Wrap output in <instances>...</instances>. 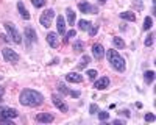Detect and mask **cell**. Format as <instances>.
Listing matches in <instances>:
<instances>
[{"mask_svg": "<svg viewBox=\"0 0 156 125\" xmlns=\"http://www.w3.org/2000/svg\"><path fill=\"white\" fill-rule=\"evenodd\" d=\"M3 94H5V89H3V88H0V100L3 98Z\"/></svg>", "mask_w": 156, "mask_h": 125, "instance_id": "8d00e7d4", "label": "cell"}, {"mask_svg": "<svg viewBox=\"0 0 156 125\" xmlns=\"http://www.w3.org/2000/svg\"><path fill=\"white\" fill-rule=\"evenodd\" d=\"M153 27V19L148 16V17H145V20H144V25H142V28L144 30H150Z\"/></svg>", "mask_w": 156, "mask_h": 125, "instance_id": "cb8c5ba5", "label": "cell"}, {"mask_svg": "<svg viewBox=\"0 0 156 125\" xmlns=\"http://www.w3.org/2000/svg\"><path fill=\"white\" fill-rule=\"evenodd\" d=\"M17 111L12 108H0V122H8L9 119L17 117Z\"/></svg>", "mask_w": 156, "mask_h": 125, "instance_id": "5b68a950", "label": "cell"}, {"mask_svg": "<svg viewBox=\"0 0 156 125\" xmlns=\"http://www.w3.org/2000/svg\"><path fill=\"white\" fill-rule=\"evenodd\" d=\"M120 17L125 19V20H129V22H134V20H136V14H134V12H131V11H123V12H120Z\"/></svg>", "mask_w": 156, "mask_h": 125, "instance_id": "ac0fdd59", "label": "cell"}, {"mask_svg": "<svg viewBox=\"0 0 156 125\" xmlns=\"http://www.w3.org/2000/svg\"><path fill=\"white\" fill-rule=\"evenodd\" d=\"M119 114H120V116H125L126 119H128L129 116H131V114H129V111H128V109H120V111H119Z\"/></svg>", "mask_w": 156, "mask_h": 125, "instance_id": "d6a6232c", "label": "cell"}, {"mask_svg": "<svg viewBox=\"0 0 156 125\" xmlns=\"http://www.w3.org/2000/svg\"><path fill=\"white\" fill-rule=\"evenodd\" d=\"M51 100H53V105L61 111V112H67L69 111V106H67V103L66 102H64V100L58 95V94H53V95H51Z\"/></svg>", "mask_w": 156, "mask_h": 125, "instance_id": "ba28073f", "label": "cell"}, {"mask_svg": "<svg viewBox=\"0 0 156 125\" xmlns=\"http://www.w3.org/2000/svg\"><path fill=\"white\" fill-rule=\"evenodd\" d=\"M112 44H114L115 48H125V41L122 39V38H119V36L112 38Z\"/></svg>", "mask_w": 156, "mask_h": 125, "instance_id": "d6986e66", "label": "cell"}, {"mask_svg": "<svg viewBox=\"0 0 156 125\" xmlns=\"http://www.w3.org/2000/svg\"><path fill=\"white\" fill-rule=\"evenodd\" d=\"M34 120L39 122V123H50V122L55 120V116L50 114V112H39V114L34 117Z\"/></svg>", "mask_w": 156, "mask_h": 125, "instance_id": "9c48e42d", "label": "cell"}, {"mask_svg": "<svg viewBox=\"0 0 156 125\" xmlns=\"http://www.w3.org/2000/svg\"><path fill=\"white\" fill-rule=\"evenodd\" d=\"M25 42H27L28 48L31 47V44L37 42V36H36V31H34L31 27H27V28H25Z\"/></svg>", "mask_w": 156, "mask_h": 125, "instance_id": "52a82bcc", "label": "cell"}, {"mask_svg": "<svg viewBox=\"0 0 156 125\" xmlns=\"http://www.w3.org/2000/svg\"><path fill=\"white\" fill-rule=\"evenodd\" d=\"M90 62V56H87V55H83V58L80 59V62H78V69H84L87 64Z\"/></svg>", "mask_w": 156, "mask_h": 125, "instance_id": "44dd1931", "label": "cell"}, {"mask_svg": "<svg viewBox=\"0 0 156 125\" xmlns=\"http://www.w3.org/2000/svg\"><path fill=\"white\" fill-rule=\"evenodd\" d=\"M0 38H2L3 41H6V42H11V38H8L6 34H0Z\"/></svg>", "mask_w": 156, "mask_h": 125, "instance_id": "d590c367", "label": "cell"}, {"mask_svg": "<svg viewBox=\"0 0 156 125\" xmlns=\"http://www.w3.org/2000/svg\"><path fill=\"white\" fill-rule=\"evenodd\" d=\"M5 28H6L9 38H11V41H14L16 44H20V42H22V34L17 31V28H16L11 22H5Z\"/></svg>", "mask_w": 156, "mask_h": 125, "instance_id": "3957f363", "label": "cell"}, {"mask_svg": "<svg viewBox=\"0 0 156 125\" xmlns=\"http://www.w3.org/2000/svg\"><path fill=\"white\" fill-rule=\"evenodd\" d=\"M58 91H59V92H62V94H69L67 86H66V84H62V83H58Z\"/></svg>", "mask_w": 156, "mask_h": 125, "instance_id": "83f0119b", "label": "cell"}, {"mask_svg": "<svg viewBox=\"0 0 156 125\" xmlns=\"http://www.w3.org/2000/svg\"><path fill=\"white\" fill-rule=\"evenodd\" d=\"M66 14H67V22H69L70 25H73V23H75V11H73L72 8H67V9H66Z\"/></svg>", "mask_w": 156, "mask_h": 125, "instance_id": "7402d4cb", "label": "cell"}, {"mask_svg": "<svg viewBox=\"0 0 156 125\" xmlns=\"http://www.w3.org/2000/svg\"><path fill=\"white\" fill-rule=\"evenodd\" d=\"M78 9L81 12H90V14H97V8L92 6L89 2H80L78 3Z\"/></svg>", "mask_w": 156, "mask_h": 125, "instance_id": "30bf717a", "label": "cell"}, {"mask_svg": "<svg viewBox=\"0 0 156 125\" xmlns=\"http://www.w3.org/2000/svg\"><path fill=\"white\" fill-rule=\"evenodd\" d=\"M53 19H55V11L53 9H45L41 14V17H39V22H41V25L44 28H48Z\"/></svg>", "mask_w": 156, "mask_h": 125, "instance_id": "277c9868", "label": "cell"}, {"mask_svg": "<svg viewBox=\"0 0 156 125\" xmlns=\"http://www.w3.org/2000/svg\"><path fill=\"white\" fill-rule=\"evenodd\" d=\"M144 80H145L147 84H151L153 80H154V72H153V70H147V72L144 73Z\"/></svg>", "mask_w": 156, "mask_h": 125, "instance_id": "ffe728a7", "label": "cell"}, {"mask_svg": "<svg viewBox=\"0 0 156 125\" xmlns=\"http://www.w3.org/2000/svg\"><path fill=\"white\" fill-rule=\"evenodd\" d=\"M89 112H90V114H95V112H98V106H97L95 103H92V105L89 106Z\"/></svg>", "mask_w": 156, "mask_h": 125, "instance_id": "4dcf8cb0", "label": "cell"}, {"mask_svg": "<svg viewBox=\"0 0 156 125\" xmlns=\"http://www.w3.org/2000/svg\"><path fill=\"white\" fill-rule=\"evenodd\" d=\"M2 53H3V58H5L6 61H9V62H17V61L20 59V56H19L12 48H9V47L2 48Z\"/></svg>", "mask_w": 156, "mask_h": 125, "instance_id": "8992f818", "label": "cell"}, {"mask_svg": "<svg viewBox=\"0 0 156 125\" xmlns=\"http://www.w3.org/2000/svg\"><path fill=\"white\" fill-rule=\"evenodd\" d=\"M108 86H109V78H108V77H101L100 80H97V81L94 83V88H95V89H100V91L106 89Z\"/></svg>", "mask_w": 156, "mask_h": 125, "instance_id": "9a60e30c", "label": "cell"}, {"mask_svg": "<svg viewBox=\"0 0 156 125\" xmlns=\"http://www.w3.org/2000/svg\"><path fill=\"white\" fill-rule=\"evenodd\" d=\"M56 28H58V33L61 36H66V20H64L62 16L56 17Z\"/></svg>", "mask_w": 156, "mask_h": 125, "instance_id": "5bb4252c", "label": "cell"}, {"mask_svg": "<svg viewBox=\"0 0 156 125\" xmlns=\"http://www.w3.org/2000/svg\"><path fill=\"white\" fill-rule=\"evenodd\" d=\"M47 42L50 44V47L58 48V47H59V38H58V33L50 31V33L47 34Z\"/></svg>", "mask_w": 156, "mask_h": 125, "instance_id": "8fae6325", "label": "cell"}, {"mask_svg": "<svg viewBox=\"0 0 156 125\" xmlns=\"http://www.w3.org/2000/svg\"><path fill=\"white\" fill-rule=\"evenodd\" d=\"M114 123H115V125H120V123H122V120H119V119H115V120H114Z\"/></svg>", "mask_w": 156, "mask_h": 125, "instance_id": "f35d334b", "label": "cell"}, {"mask_svg": "<svg viewBox=\"0 0 156 125\" xmlns=\"http://www.w3.org/2000/svg\"><path fill=\"white\" fill-rule=\"evenodd\" d=\"M98 28H100V23L97 22V23H94V25H92V28H90V30H89V34H90V36H92V38H94V36L97 34V31H98Z\"/></svg>", "mask_w": 156, "mask_h": 125, "instance_id": "484cf974", "label": "cell"}, {"mask_svg": "<svg viewBox=\"0 0 156 125\" xmlns=\"http://www.w3.org/2000/svg\"><path fill=\"white\" fill-rule=\"evenodd\" d=\"M76 36V33H75V30H70L69 33H66V39H64V41H67L69 39V38H75Z\"/></svg>", "mask_w": 156, "mask_h": 125, "instance_id": "836d02e7", "label": "cell"}, {"mask_svg": "<svg viewBox=\"0 0 156 125\" xmlns=\"http://www.w3.org/2000/svg\"><path fill=\"white\" fill-rule=\"evenodd\" d=\"M97 2H98V5H105L106 0H97Z\"/></svg>", "mask_w": 156, "mask_h": 125, "instance_id": "74e56055", "label": "cell"}, {"mask_svg": "<svg viewBox=\"0 0 156 125\" xmlns=\"http://www.w3.org/2000/svg\"><path fill=\"white\" fill-rule=\"evenodd\" d=\"M106 58H108V61H109V64L117 70V72H123L125 70V67H126V64H125V59L117 53V50H108L106 52Z\"/></svg>", "mask_w": 156, "mask_h": 125, "instance_id": "7a4b0ae2", "label": "cell"}, {"mask_svg": "<svg viewBox=\"0 0 156 125\" xmlns=\"http://www.w3.org/2000/svg\"><path fill=\"white\" fill-rule=\"evenodd\" d=\"M0 80H2V75H0Z\"/></svg>", "mask_w": 156, "mask_h": 125, "instance_id": "ab89813d", "label": "cell"}, {"mask_svg": "<svg viewBox=\"0 0 156 125\" xmlns=\"http://www.w3.org/2000/svg\"><path fill=\"white\" fill-rule=\"evenodd\" d=\"M31 3L34 8H42V6H45L47 0H31Z\"/></svg>", "mask_w": 156, "mask_h": 125, "instance_id": "d4e9b609", "label": "cell"}, {"mask_svg": "<svg viewBox=\"0 0 156 125\" xmlns=\"http://www.w3.org/2000/svg\"><path fill=\"white\" fill-rule=\"evenodd\" d=\"M97 70H94V69H90V70H87V77L90 78V80H95L97 78Z\"/></svg>", "mask_w": 156, "mask_h": 125, "instance_id": "f1b7e54d", "label": "cell"}, {"mask_svg": "<svg viewBox=\"0 0 156 125\" xmlns=\"http://www.w3.org/2000/svg\"><path fill=\"white\" fill-rule=\"evenodd\" d=\"M145 120L147 122H154V114H153V112H147V114H145Z\"/></svg>", "mask_w": 156, "mask_h": 125, "instance_id": "1f68e13d", "label": "cell"}, {"mask_svg": "<svg viewBox=\"0 0 156 125\" xmlns=\"http://www.w3.org/2000/svg\"><path fill=\"white\" fill-rule=\"evenodd\" d=\"M153 38H154L153 33H150V34L147 36V39H145V45H147V47H150V45L153 44Z\"/></svg>", "mask_w": 156, "mask_h": 125, "instance_id": "f546056e", "label": "cell"}, {"mask_svg": "<svg viewBox=\"0 0 156 125\" xmlns=\"http://www.w3.org/2000/svg\"><path fill=\"white\" fill-rule=\"evenodd\" d=\"M17 9H19V14H20L25 20H28V19H30V12L27 11V8H25V5H23L22 2L17 3Z\"/></svg>", "mask_w": 156, "mask_h": 125, "instance_id": "2e32d148", "label": "cell"}, {"mask_svg": "<svg viewBox=\"0 0 156 125\" xmlns=\"http://www.w3.org/2000/svg\"><path fill=\"white\" fill-rule=\"evenodd\" d=\"M66 80L69 83H83V75H80L78 72H69L66 75Z\"/></svg>", "mask_w": 156, "mask_h": 125, "instance_id": "4fadbf2b", "label": "cell"}, {"mask_svg": "<svg viewBox=\"0 0 156 125\" xmlns=\"http://www.w3.org/2000/svg\"><path fill=\"white\" fill-rule=\"evenodd\" d=\"M19 102L23 105V106H39V105H42L44 102V97L41 92H37V91H33V89H23L19 95Z\"/></svg>", "mask_w": 156, "mask_h": 125, "instance_id": "6da1fadb", "label": "cell"}, {"mask_svg": "<svg viewBox=\"0 0 156 125\" xmlns=\"http://www.w3.org/2000/svg\"><path fill=\"white\" fill-rule=\"evenodd\" d=\"M72 48H73V52H75V53H81L83 50H84V42L80 41V39H76V41L73 42Z\"/></svg>", "mask_w": 156, "mask_h": 125, "instance_id": "e0dca14e", "label": "cell"}, {"mask_svg": "<svg viewBox=\"0 0 156 125\" xmlns=\"http://www.w3.org/2000/svg\"><path fill=\"white\" fill-rule=\"evenodd\" d=\"M98 119L100 120H108L109 119V112L108 111H100L98 112Z\"/></svg>", "mask_w": 156, "mask_h": 125, "instance_id": "4316f807", "label": "cell"}, {"mask_svg": "<svg viewBox=\"0 0 156 125\" xmlns=\"http://www.w3.org/2000/svg\"><path fill=\"white\" fill-rule=\"evenodd\" d=\"M69 94L72 97H80V91H69Z\"/></svg>", "mask_w": 156, "mask_h": 125, "instance_id": "e575fe53", "label": "cell"}, {"mask_svg": "<svg viewBox=\"0 0 156 125\" xmlns=\"http://www.w3.org/2000/svg\"><path fill=\"white\" fill-rule=\"evenodd\" d=\"M92 55H94V58L98 59V61L105 56V48H103L101 44H94V45H92Z\"/></svg>", "mask_w": 156, "mask_h": 125, "instance_id": "7c38bea8", "label": "cell"}, {"mask_svg": "<svg viewBox=\"0 0 156 125\" xmlns=\"http://www.w3.org/2000/svg\"><path fill=\"white\" fill-rule=\"evenodd\" d=\"M90 25H92V23L87 22V20H80V22H78V27H80L81 31H87L90 28Z\"/></svg>", "mask_w": 156, "mask_h": 125, "instance_id": "603a6c76", "label": "cell"}]
</instances>
